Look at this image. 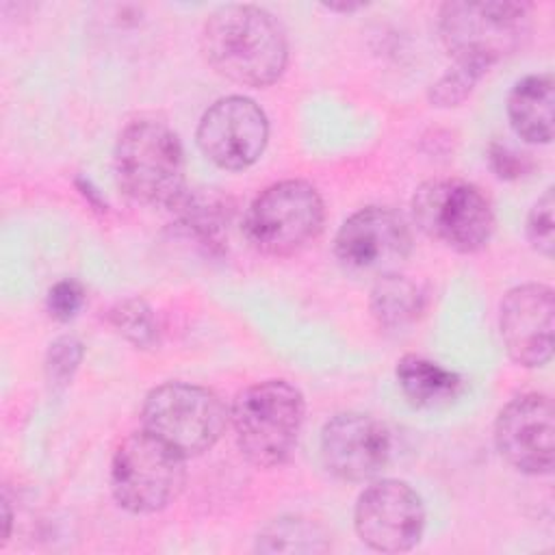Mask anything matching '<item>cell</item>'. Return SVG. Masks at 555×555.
<instances>
[{"instance_id":"1","label":"cell","mask_w":555,"mask_h":555,"mask_svg":"<svg viewBox=\"0 0 555 555\" xmlns=\"http://www.w3.org/2000/svg\"><path fill=\"white\" fill-rule=\"evenodd\" d=\"M202 52L219 76L245 87L273 85L288 63L282 24L256 4H225L212 11L202 30Z\"/></svg>"},{"instance_id":"2","label":"cell","mask_w":555,"mask_h":555,"mask_svg":"<svg viewBox=\"0 0 555 555\" xmlns=\"http://www.w3.org/2000/svg\"><path fill=\"white\" fill-rule=\"evenodd\" d=\"M304 414V395L293 384L264 379L236 395L230 423L241 453L258 468H275L293 455Z\"/></svg>"},{"instance_id":"3","label":"cell","mask_w":555,"mask_h":555,"mask_svg":"<svg viewBox=\"0 0 555 555\" xmlns=\"http://www.w3.org/2000/svg\"><path fill=\"white\" fill-rule=\"evenodd\" d=\"M119 189L139 204L173 208L184 189V152L178 134L163 121L128 124L113 154Z\"/></svg>"},{"instance_id":"4","label":"cell","mask_w":555,"mask_h":555,"mask_svg":"<svg viewBox=\"0 0 555 555\" xmlns=\"http://www.w3.org/2000/svg\"><path fill=\"white\" fill-rule=\"evenodd\" d=\"M141 421L145 431L186 460L208 451L221 438L230 416L212 390L186 382H165L147 392Z\"/></svg>"},{"instance_id":"5","label":"cell","mask_w":555,"mask_h":555,"mask_svg":"<svg viewBox=\"0 0 555 555\" xmlns=\"http://www.w3.org/2000/svg\"><path fill=\"white\" fill-rule=\"evenodd\" d=\"M325 221L319 191L304 180H282L267 186L247 208L243 232L264 256H293L312 243Z\"/></svg>"},{"instance_id":"6","label":"cell","mask_w":555,"mask_h":555,"mask_svg":"<svg viewBox=\"0 0 555 555\" xmlns=\"http://www.w3.org/2000/svg\"><path fill=\"white\" fill-rule=\"evenodd\" d=\"M184 486V457L150 431H132L113 453L111 492L132 514L167 507Z\"/></svg>"},{"instance_id":"7","label":"cell","mask_w":555,"mask_h":555,"mask_svg":"<svg viewBox=\"0 0 555 555\" xmlns=\"http://www.w3.org/2000/svg\"><path fill=\"white\" fill-rule=\"evenodd\" d=\"M412 215L421 232L460 254L483 249L494 232L488 197L475 184L457 178L423 182L414 191Z\"/></svg>"},{"instance_id":"8","label":"cell","mask_w":555,"mask_h":555,"mask_svg":"<svg viewBox=\"0 0 555 555\" xmlns=\"http://www.w3.org/2000/svg\"><path fill=\"white\" fill-rule=\"evenodd\" d=\"M527 2H447L440 7V37L455 59L492 67L516 52L529 33Z\"/></svg>"},{"instance_id":"9","label":"cell","mask_w":555,"mask_h":555,"mask_svg":"<svg viewBox=\"0 0 555 555\" xmlns=\"http://www.w3.org/2000/svg\"><path fill=\"white\" fill-rule=\"evenodd\" d=\"M338 262L353 275L399 273L412 251V230L392 208L366 206L353 212L334 238Z\"/></svg>"},{"instance_id":"10","label":"cell","mask_w":555,"mask_h":555,"mask_svg":"<svg viewBox=\"0 0 555 555\" xmlns=\"http://www.w3.org/2000/svg\"><path fill=\"white\" fill-rule=\"evenodd\" d=\"M358 538L379 553H403L421 542L425 507L418 492L399 479L371 483L356 503Z\"/></svg>"},{"instance_id":"11","label":"cell","mask_w":555,"mask_h":555,"mask_svg":"<svg viewBox=\"0 0 555 555\" xmlns=\"http://www.w3.org/2000/svg\"><path fill=\"white\" fill-rule=\"evenodd\" d=\"M267 139V115L245 95L219 98L204 111L197 126V145L202 154L228 171L251 167L262 156Z\"/></svg>"},{"instance_id":"12","label":"cell","mask_w":555,"mask_h":555,"mask_svg":"<svg viewBox=\"0 0 555 555\" xmlns=\"http://www.w3.org/2000/svg\"><path fill=\"white\" fill-rule=\"evenodd\" d=\"M494 444L501 457L516 470L548 475L555 460L551 399L538 392L512 399L496 416Z\"/></svg>"},{"instance_id":"13","label":"cell","mask_w":555,"mask_h":555,"mask_svg":"<svg viewBox=\"0 0 555 555\" xmlns=\"http://www.w3.org/2000/svg\"><path fill=\"white\" fill-rule=\"evenodd\" d=\"M390 431L371 414L343 412L321 429L323 466L343 481L377 477L390 460Z\"/></svg>"},{"instance_id":"14","label":"cell","mask_w":555,"mask_h":555,"mask_svg":"<svg viewBox=\"0 0 555 555\" xmlns=\"http://www.w3.org/2000/svg\"><path fill=\"white\" fill-rule=\"evenodd\" d=\"M555 299L546 284H520L501 301L499 330L507 356L520 366H542L553 356Z\"/></svg>"},{"instance_id":"15","label":"cell","mask_w":555,"mask_h":555,"mask_svg":"<svg viewBox=\"0 0 555 555\" xmlns=\"http://www.w3.org/2000/svg\"><path fill=\"white\" fill-rule=\"evenodd\" d=\"M555 89L551 74H531L514 85L507 98V117L514 132L527 143H551Z\"/></svg>"},{"instance_id":"16","label":"cell","mask_w":555,"mask_h":555,"mask_svg":"<svg viewBox=\"0 0 555 555\" xmlns=\"http://www.w3.org/2000/svg\"><path fill=\"white\" fill-rule=\"evenodd\" d=\"M395 375L403 397L414 408L423 410H436L453 403L464 388V379L455 371L412 353L397 362Z\"/></svg>"},{"instance_id":"17","label":"cell","mask_w":555,"mask_h":555,"mask_svg":"<svg viewBox=\"0 0 555 555\" xmlns=\"http://www.w3.org/2000/svg\"><path fill=\"white\" fill-rule=\"evenodd\" d=\"M423 308L425 291L401 273L379 278L371 291V314L379 327L401 330L414 323Z\"/></svg>"},{"instance_id":"18","label":"cell","mask_w":555,"mask_h":555,"mask_svg":"<svg viewBox=\"0 0 555 555\" xmlns=\"http://www.w3.org/2000/svg\"><path fill=\"white\" fill-rule=\"evenodd\" d=\"M258 551L262 553H314L325 551V533L319 525L301 516H282L258 533Z\"/></svg>"},{"instance_id":"19","label":"cell","mask_w":555,"mask_h":555,"mask_svg":"<svg viewBox=\"0 0 555 555\" xmlns=\"http://www.w3.org/2000/svg\"><path fill=\"white\" fill-rule=\"evenodd\" d=\"M108 321L128 343L139 349H150L158 343V325L154 312L139 297L115 304L108 312Z\"/></svg>"},{"instance_id":"20","label":"cell","mask_w":555,"mask_h":555,"mask_svg":"<svg viewBox=\"0 0 555 555\" xmlns=\"http://www.w3.org/2000/svg\"><path fill=\"white\" fill-rule=\"evenodd\" d=\"M180 212V223L186 225L191 234H195L204 245H221V232L228 217L223 215L221 204L215 199H206L199 195H182L173 206Z\"/></svg>"},{"instance_id":"21","label":"cell","mask_w":555,"mask_h":555,"mask_svg":"<svg viewBox=\"0 0 555 555\" xmlns=\"http://www.w3.org/2000/svg\"><path fill=\"white\" fill-rule=\"evenodd\" d=\"M490 67L479 61H468V59H455L453 67H449L438 82L431 85L429 89V102L438 108H449L457 106L468 98V93L475 89V85L483 78V74Z\"/></svg>"},{"instance_id":"22","label":"cell","mask_w":555,"mask_h":555,"mask_svg":"<svg viewBox=\"0 0 555 555\" xmlns=\"http://www.w3.org/2000/svg\"><path fill=\"white\" fill-rule=\"evenodd\" d=\"M82 343L74 336L56 338L46 353V377L54 388H63L72 382L80 360H82Z\"/></svg>"},{"instance_id":"23","label":"cell","mask_w":555,"mask_h":555,"mask_svg":"<svg viewBox=\"0 0 555 555\" xmlns=\"http://www.w3.org/2000/svg\"><path fill=\"white\" fill-rule=\"evenodd\" d=\"M553 208H555L553 189H546L542 197H538V202L531 206L527 217V238L531 247L546 258L553 256V245H555Z\"/></svg>"},{"instance_id":"24","label":"cell","mask_w":555,"mask_h":555,"mask_svg":"<svg viewBox=\"0 0 555 555\" xmlns=\"http://www.w3.org/2000/svg\"><path fill=\"white\" fill-rule=\"evenodd\" d=\"M48 312L56 321H69L78 314L85 304V288L78 280L65 278L48 291Z\"/></svg>"},{"instance_id":"25","label":"cell","mask_w":555,"mask_h":555,"mask_svg":"<svg viewBox=\"0 0 555 555\" xmlns=\"http://www.w3.org/2000/svg\"><path fill=\"white\" fill-rule=\"evenodd\" d=\"M488 160H490L492 171L501 180H516L531 169V163L525 154H518L509 145H503L496 141H492L488 147Z\"/></svg>"},{"instance_id":"26","label":"cell","mask_w":555,"mask_h":555,"mask_svg":"<svg viewBox=\"0 0 555 555\" xmlns=\"http://www.w3.org/2000/svg\"><path fill=\"white\" fill-rule=\"evenodd\" d=\"M364 4L362 2H327L325 9L330 11H338V13H353L358 9H362Z\"/></svg>"},{"instance_id":"27","label":"cell","mask_w":555,"mask_h":555,"mask_svg":"<svg viewBox=\"0 0 555 555\" xmlns=\"http://www.w3.org/2000/svg\"><path fill=\"white\" fill-rule=\"evenodd\" d=\"M2 512H4V516H2V522H4L2 542H7L9 535H11V520H13V514H11V507H9V501H7V499H2Z\"/></svg>"}]
</instances>
